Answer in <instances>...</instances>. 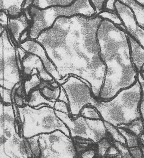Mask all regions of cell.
<instances>
[{"label": "cell", "instance_id": "ab89813d", "mask_svg": "<svg viewBox=\"0 0 144 158\" xmlns=\"http://www.w3.org/2000/svg\"><path fill=\"white\" fill-rule=\"evenodd\" d=\"M121 158V156L120 154L118 155V156H116L113 157L111 158Z\"/></svg>", "mask_w": 144, "mask_h": 158}, {"label": "cell", "instance_id": "8fae6325", "mask_svg": "<svg viewBox=\"0 0 144 158\" xmlns=\"http://www.w3.org/2000/svg\"><path fill=\"white\" fill-rule=\"evenodd\" d=\"M18 46L21 47L27 52L39 56L41 60L46 71L58 83L61 78L56 68L48 58L45 50L40 44L36 40L28 39L19 44Z\"/></svg>", "mask_w": 144, "mask_h": 158}, {"label": "cell", "instance_id": "2e32d148", "mask_svg": "<svg viewBox=\"0 0 144 158\" xmlns=\"http://www.w3.org/2000/svg\"><path fill=\"white\" fill-rule=\"evenodd\" d=\"M26 100L27 105L35 108L44 105L54 108L55 103L44 98L39 89H35L31 92L26 97Z\"/></svg>", "mask_w": 144, "mask_h": 158}, {"label": "cell", "instance_id": "7c38bea8", "mask_svg": "<svg viewBox=\"0 0 144 158\" xmlns=\"http://www.w3.org/2000/svg\"><path fill=\"white\" fill-rule=\"evenodd\" d=\"M21 61L22 81L31 77L32 71L35 69L38 70L39 77L43 81H52L54 80L45 70L40 58L36 55L27 52Z\"/></svg>", "mask_w": 144, "mask_h": 158}, {"label": "cell", "instance_id": "d6a6232c", "mask_svg": "<svg viewBox=\"0 0 144 158\" xmlns=\"http://www.w3.org/2000/svg\"><path fill=\"white\" fill-rule=\"evenodd\" d=\"M9 17L4 12H0V24L6 29L8 23Z\"/></svg>", "mask_w": 144, "mask_h": 158}, {"label": "cell", "instance_id": "9a60e30c", "mask_svg": "<svg viewBox=\"0 0 144 158\" xmlns=\"http://www.w3.org/2000/svg\"><path fill=\"white\" fill-rule=\"evenodd\" d=\"M26 0H0V12H5L9 18L17 17L23 12Z\"/></svg>", "mask_w": 144, "mask_h": 158}, {"label": "cell", "instance_id": "5bb4252c", "mask_svg": "<svg viewBox=\"0 0 144 158\" xmlns=\"http://www.w3.org/2000/svg\"><path fill=\"white\" fill-rule=\"evenodd\" d=\"M133 64L138 73L144 71V49L135 39L128 34Z\"/></svg>", "mask_w": 144, "mask_h": 158}, {"label": "cell", "instance_id": "f546056e", "mask_svg": "<svg viewBox=\"0 0 144 158\" xmlns=\"http://www.w3.org/2000/svg\"><path fill=\"white\" fill-rule=\"evenodd\" d=\"M79 158H95L97 156L96 144L77 156Z\"/></svg>", "mask_w": 144, "mask_h": 158}, {"label": "cell", "instance_id": "836d02e7", "mask_svg": "<svg viewBox=\"0 0 144 158\" xmlns=\"http://www.w3.org/2000/svg\"><path fill=\"white\" fill-rule=\"evenodd\" d=\"M116 0H107L105 5L104 10L111 12H116L115 4Z\"/></svg>", "mask_w": 144, "mask_h": 158}, {"label": "cell", "instance_id": "e0dca14e", "mask_svg": "<svg viewBox=\"0 0 144 158\" xmlns=\"http://www.w3.org/2000/svg\"><path fill=\"white\" fill-rule=\"evenodd\" d=\"M52 81H46L42 80L39 89L46 99L55 102L58 99L60 94V85L57 87H54L51 85Z\"/></svg>", "mask_w": 144, "mask_h": 158}, {"label": "cell", "instance_id": "52a82bcc", "mask_svg": "<svg viewBox=\"0 0 144 158\" xmlns=\"http://www.w3.org/2000/svg\"><path fill=\"white\" fill-rule=\"evenodd\" d=\"M55 113L67 127L71 138L80 137L97 144L108 135L102 119H90L80 115L71 118L69 115L57 110Z\"/></svg>", "mask_w": 144, "mask_h": 158}, {"label": "cell", "instance_id": "f35d334b", "mask_svg": "<svg viewBox=\"0 0 144 158\" xmlns=\"http://www.w3.org/2000/svg\"><path fill=\"white\" fill-rule=\"evenodd\" d=\"M135 1H137L138 2H139L141 4L144 6V0H135Z\"/></svg>", "mask_w": 144, "mask_h": 158}, {"label": "cell", "instance_id": "4fadbf2b", "mask_svg": "<svg viewBox=\"0 0 144 158\" xmlns=\"http://www.w3.org/2000/svg\"><path fill=\"white\" fill-rule=\"evenodd\" d=\"M30 25V20L24 11L17 17H9L6 29L11 40L16 46L19 44L20 36L24 31L28 30Z\"/></svg>", "mask_w": 144, "mask_h": 158}, {"label": "cell", "instance_id": "b9f144b4", "mask_svg": "<svg viewBox=\"0 0 144 158\" xmlns=\"http://www.w3.org/2000/svg\"><path fill=\"white\" fill-rule=\"evenodd\" d=\"M75 158H79L78 157H77V156H76V157H75Z\"/></svg>", "mask_w": 144, "mask_h": 158}, {"label": "cell", "instance_id": "ba28073f", "mask_svg": "<svg viewBox=\"0 0 144 158\" xmlns=\"http://www.w3.org/2000/svg\"><path fill=\"white\" fill-rule=\"evenodd\" d=\"M39 158H75L74 143L70 136L60 131L39 135Z\"/></svg>", "mask_w": 144, "mask_h": 158}, {"label": "cell", "instance_id": "603a6c76", "mask_svg": "<svg viewBox=\"0 0 144 158\" xmlns=\"http://www.w3.org/2000/svg\"><path fill=\"white\" fill-rule=\"evenodd\" d=\"M143 123L144 119L141 118L134 120L129 124L121 125L118 128L127 129L135 135L140 136L144 134Z\"/></svg>", "mask_w": 144, "mask_h": 158}, {"label": "cell", "instance_id": "ffe728a7", "mask_svg": "<svg viewBox=\"0 0 144 158\" xmlns=\"http://www.w3.org/2000/svg\"><path fill=\"white\" fill-rule=\"evenodd\" d=\"M120 132L123 135L126 141V145L128 148L139 146L141 145L139 137L127 129L117 128Z\"/></svg>", "mask_w": 144, "mask_h": 158}, {"label": "cell", "instance_id": "e575fe53", "mask_svg": "<svg viewBox=\"0 0 144 158\" xmlns=\"http://www.w3.org/2000/svg\"><path fill=\"white\" fill-rule=\"evenodd\" d=\"M57 100L65 102L66 104H67L68 106V99L66 94L64 88H63L61 85H60V94H59V97H58Z\"/></svg>", "mask_w": 144, "mask_h": 158}, {"label": "cell", "instance_id": "277c9868", "mask_svg": "<svg viewBox=\"0 0 144 158\" xmlns=\"http://www.w3.org/2000/svg\"><path fill=\"white\" fill-rule=\"evenodd\" d=\"M21 135L28 138L43 134L60 131L70 136L67 127L56 116L54 109L49 106L32 107L25 105L18 107Z\"/></svg>", "mask_w": 144, "mask_h": 158}, {"label": "cell", "instance_id": "d590c367", "mask_svg": "<svg viewBox=\"0 0 144 158\" xmlns=\"http://www.w3.org/2000/svg\"><path fill=\"white\" fill-rule=\"evenodd\" d=\"M139 110L140 113L142 116V118L144 119V95H142L140 102V106H139Z\"/></svg>", "mask_w": 144, "mask_h": 158}, {"label": "cell", "instance_id": "3957f363", "mask_svg": "<svg viewBox=\"0 0 144 158\" xmlns=\"http://www.w3.org/2000/svg\"><path fill=\"white\" fill-rule=\"evenodd\" d=\"M143 95L144 91L137 80L132 86L121 90L110 100H97L93 106L103 121L118 128L142 118L139 106Z\"/></svg>", "mask_w": 144, "mask_h": 158}, {"label": "cell", "instance_id": "30bf717a", "mask_svg": "<svg viewBox=\"0 0 144 158\" xmlns=\"http://www.w3.org/2000/svg\"><path fill=\"white\" fill-rule=\"evenodd\" d=\"M115 6L122 22V25L120 27L144 47V28L139 26L132 11L118 0H116Z\"/></svg>", "mask_w": 144, "mask_h": 158}, {"label": "cell", "instance_id": "6da1fadb", "mask_svg": "<svg viewBox=\"0 0 144 158\" xmlns=\"http://www.w3.org/2000/svg\"><path fill=\"white\" fill-rule=\"evenodd\" d=\"M102 19L97 15L60 17L36 40L56 68L60 85L70 76L76 77L91 88L97 100L106 72L97 39Z\"/></svg>", "mask_w": 144, "mask_h": 158}, {"label": "cell", "instance_id": "8992f818", "mask_svg": "<svg viewBox=\"0 0 144 158\" xmlns=\"http://www.w3.org/2000/svg\"><path fill=\"white\" fill-rule=\"evenodd\" d=\"M6 29L0 36V87L12 90L22 81L16 47Z\"/></svg>", "mask_w": 144, "mask_h": 158}, {"label": "cell", "instance_id": "7a4b0ae2", "mask_svg": "<svg viewBox=\"0 0 144 158\" xmlns=\"http://www.w3.org/2000/svg\"><path fill=\"white\" fill-rule=\"evenodd\" d=\"M99 56L106 72L98 101H108L137 80L132 61L128 33L120 26L102 19L97 33Z\"/></svg>", "mask_w": 144, "mask_h": 158}, {"label": "cell", "instance_id": "8d00e7d4", "mask_svg": "<svg viewBox=\"0 0 144 158\" xmlns=\"http://www.w3.org/2000/svg\"><path fill=\"white\" fill-rule=\"evenodd\" d=\"M32 1L33 0H26L25 5L23 7V11L27 9L32 4Z\"/></svg>", "mask_w": 144, "mask_h": 158}, {"label": "cell", "instance_id": "83f0119b", "mask_svg": "<svg viewBox=\"0 0 144 158\" xmlns=\"http://www.w3.org/2000/svg\"><path fill=\"white\" fill-rule=\"evenodd\" d=\"M131 155L134 158H144V145L129 148Z\"/></svg>", "mask_w": 144, "mask_h": 158}, {"label": "cell", "instance_id": "484cf974", "mask_svg": "<svg viewBox=\"0 0 144 158\" xmlns=\"http://www.w3.org/2000/svg\"><path fill=\"white\" fill-rule=\"evenodd\" d=\"M97 15L103 19L109 20L115 25L118 26L122 25L121 20L116 11L111 12L107 10H103Z\"/></svg>", "mask_w": 144, "mask_h": 158}, {"label": "cell", "instance_id": "5b68a950", "mask_svg": "<svg viewBox=\"0 0 144 158\" xmlns=\"http://www.w3.org/2000/svg\"><path fill=\"white\" fill-rule=\"evenodd\" d=\"M31 17L29 31L35 37L51 27L55 21L60 17H71L82 15L88 17L96 15L89 0H76L68 6H51L40 9L31 5L28 9Z\"/></svg>", "mask_w": 144, "mask_h": 158}, {"label": "cell", "instance_id": "d4e9b609", "mask_svg": "<svg viewBox=\"0 0 144 158\" xmlns=\"http://www.w3.org/2000/svg\"><path fill=\"white\" fill-rule=\"evenodd\" d=\"M80 116L90 119H101V116L95 107L92 105L84 107L80 111Z\"/></svg>", "mask_w": 144, "mask_h": 158}, {"label": "cell", "instance_id": "4dcf8cb0", "mask_svg": "<svg viewBox=\"0 0 144 158\" xmlns=\"http://www.w3.org/2000/svg\"><path fill=\"white\" fill-rule=\"evenodd\" d=\"M107 0H89L90 3L96 12V15L104 10Z\"/></svg>", "mask_w": 144, "mask_h": 158}, {"label": "cell", "instance_id": "9c48e42d", "mask_svg": "<svg viewBox=\"0 0 144 158\" xmlns=\"http://www.w3.org/2000/svg\"><path fill=\"white\" fill-rule=\"evenodd\" d=\"M61 86L66 94L69 115L71 118L79 116L84 107L87 105L93 106L96 101L92 95L91 88L76 77L70 76Z\"/></svg>", "mask_w": 144, "mask_h": 158}, {"label": "cell", "instance_id": "ac0fdd59", "mask_svg": "<svg viewBox=\"0 0 144 158\" xmlns=\"http://www.w3.org/2000/svg\"><path fill=\"white\" fill-rule=\"evenodd\" d=\"M132 11L139 26L144 28V6L135 0H118Z\"/></svg>", "mask_w": 144, "mask_h": 158}, {"label": "cell", "instance_id": "cb8c5ba5", "mask_svg": "<svg viewBox=\"0 0 144 158\" xmlns=\"http://www.w3.org/2000/svg\"><path fill=\"white\" fill-rule=\"evenodd\" d=\"M104 122L108 134L113 141L120 143L122 144L126 145L125 139L123 135L120 132L117 128L105 122Z\"/></svg>", "mask_w": 144, "mask_h": 158}, {"label": "cell", "instance_id": "f1b7e54d", "mask_svg": "<svg viewBox=\"0 0 144 158\" xmlns=\"http://www.w3.org/2000/svg\"><path fill=\"white\" fill-rule=\"evenodd\" d=\"M54 109L55 110L69 115V107L67 104L63 101L56 100L55 103Z\"/></svg>", "mask_w": 144, "mask_h": 158}, {"label": "cell", "instance_id": "d6986e66", "mask_svg": "<svg viewBox=\"0 0 144 158\" xmlns=\"http://www.w3.org/2000/svg\"><path fill=\"white\" fill-rule=\"evenodd\" d=\"M76 0H33L31 5L40 9H44L51 6H68Z\"/></svg>", "mask_w": 144, "mask_h": 158}, {"label": "cell", "instance_id": "7402d4cb", "mask_svg": "<svg viewBox=\"0 0 144 158\" xmlns=\"http://www.w3.org/2000/svg\"><path fill=\"white\" fill-rule=\"evenodd\" d=\"M113 140L109 135L103 138L96 144L97 156L98 157H105L109 148L113 145Z\"/></svg>", "mask_w": 144, "mask_h": 158}, {"label": "cell", "instance_id": "1f68e13d", "mask_svg": "<svg viewBox=\"0 0 144 158\" xmlns=\"http://www.w3.org/2000/svg\"><path fill=\"white\" fill-rule=\"evenodd\" d=\"M119 152L117 148L114 145V144H113V145L108 150L105 157L106 158L113 157L118 156L119 155Z\"/></svg>", "mask_w": 144, "mask_h": 158}, {"label": "cell", "instance_id": "74e56055", "mask_svg": "<svg viewBox=\"0 0 144 158\" xmlns=\"http://www.w3.org/2000/svg\"><path fill=\"white\" fill-rule=\"evenodd\" d=\"M6 29L4 27H3L0 24V36H1V34H2L3 32Z\"/></svg>", "mask_w": 144, "mask_h": 158}, {"label": "cell", "instance_id": "4316f807", "mask_svg": "<svg viewBox=\"0 0 144 158\" xmlns=\"http://www.w3.org/2000/svg\"><path fill=\"white\" fill-rule=\"evenodd\" d=\"M113 144L118 150L121 158H134L131 155L129 148L126 145L122 144L116 142H113Z\"/></svg>", "mask_w": 144, "mask_h": 158}, {"label": "cell", "instance_id": "60d3db41", "mask_svg": "<svg viewBox=\"0 0 144 158\" xmlns=\"http://www.w3.org/2000/svg\"><path fill=\"white\" fill-rule=\"evenodd\" d=\"M97 158H106L105 157H97Z\"/></svg>", "mask_w": 144, "mask_h": 158}, {"label": "cell", "instance_id": "44dd1931", "mask_svg": "<svg viewBox=\"0 0 144 158\" xmlns=\"http://www.w3.org/2000/svg\"><path fill=\"white\" fill-rule=\"evenodd\" d=\"M42 81L38 75H33L28 78L22 81L23 88L27 96L33 90L39 89Z\"/></svg>", "mask_w": 144, "mask_h": 158}]
</instances>
